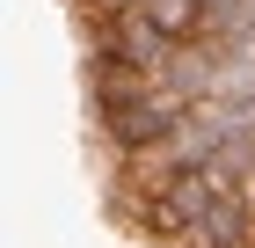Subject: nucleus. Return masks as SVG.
I'll use <instances>...</instances> for the list:
<instances>
[{"instance_id":"2","label":"nucleus","mask_w":255,"mask_h":248,"mask_svg":"<svg viewBox=\"0 0 255 248\" xmlns=\"http://www.w3.org/2000/svg\"><path fill=\"white\" fill-rule=\"evenodd\" d=\"M204 7H234V0H204Z\"/></svg>"},{"instance_id":"1","label":"nucleus","mask_w":255,"mask_h":248,"mask_svg":"<svg viewBox=\"0 0 255 248\" xmlns=\"http://www.w3.org/2000/svg\"><path fill=\"white\" fill-rule=\"evenodd\" d=\"M248 234H255V212H248V197L241 190H219L204 212H190L168 241H182V248H248Z\"/></svg>"}]
</instances>
